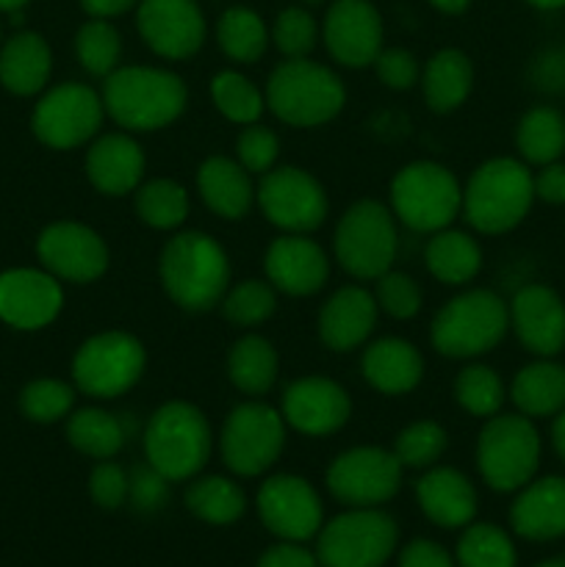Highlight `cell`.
I'll list each match as a JSON object with an SVG mask.
<instances>
[{
    "label": "cell",
    "mask_w": 565,
    "mask_h": 567,
    "mask_svg": "<svg viewBox=\"0 0 565 567\" xmlns=\"http://www.w3.org/2000/svg\"><path fill=\"white\" fill-rule=\"evenodd\" d=\"M266 105L291 127H316L336 120L347 103L343 81L310 59H288L271 70L266 81Z\"/></svg>",
    "instance_id": "cell-3"
},
{
    "label": "cell",
    "mask_w": 565,
    "mask_h": 567,
    "mask_svg": "<svg viewBox=\"0 0 565 567\" xmlns=\"http://www.w3.org/2000/svg\"><path fill=\"white\" fill-rule=\"evenodd\" d=\"M515 144L530 164H554L565 153V116L548 105L526 111L515 127Z\"/></svg>",
    "instance_id": "cell-36"
},
{
    "label": "cell",
    "mask_w": 565,
    "mask_h": 567,
    "mask_svg": "<svg viewBox=\"0 0 565 567\" xmlns=\"http://www.w3.org/2000/svg\"><path fill=\"white\" fill-rule=\"evenodd\" d=\"M28 0H0V11H20Z\"/></svg>",
    "instance_id": "cell-61"
},
{
    "label": "cell",
    "mask_w": 565,
    "mask_h": 567,
    "mask_svg": "<svg viewBox=\"0 0 565 567\" xmlns=\"http://www.w3.org/2000/svg\"><path fill=\"white\" fill-rule=\"evenodd\" d=\"M397 247L399 236L393 210L377 199H360L349 205L332 236L336 260L355 280H377L386 275L397 258Z\"/></svg>",
    "instance_id": "cell-9"
},
{
    "label": "cell",
    "mask_w": 565,
    "mask_h": 567,
    "mask_svg": "<svg viewBox=\"0 0 565 567\" xmlns=\"http://www.w3.org/2000/svg\"><path fill=\"white\" fill-rule=\"evenodd\" d=\"M66 441L81 454L111 460L125 446V424L100 408H81L66 415Z\"/></svg>",
    "instance_id": "cell-35"
},
{
    "label": "cell",
    "mask_w": 565,
    "mask_h": 567,
    "mask_svg": "<svg viewBox=\"0 0 565 567\" xmlns=\"http://www.w3.org/2000/svg\"><path fill=\"white\" fill-rule=\"evenodd\" d=\"M127 498L138 513H158L170 502V480L153 465H136L127 474Z\"/></svg>",
    "instance_id": "cell-50"
},
{
    "label": "cell",
    "mask_w": 565,
    "mask_h": 567,
    "mask_svg": "<svg viewBox=\"0 0 565 567\" xmlns=\"http://www.w3.org/2000/svg\"><path fill=\"white\" fill-rule=\"evenodd\" d=\"M415 498L427 518L441 529L469 526L476 515V491L458 468L438 465L415 482Z\"/></svg>",
    "instance_id": "cell-27"
},
{
    "label": "cell",
    "mask_w": 565,
    "mask_h": 567,
    "mask_svg": "<svg viewBox=\"0 0 565 567\" xmlns=\"http://www.w3.org/2000/svg\"><path fill=\"white\" fill-rule=\"evenodd\" d=\"M535 203V177L515 158H491L471 172L463 188V214L474 230L499 236L524 221Z\"/></svg>",
    "instance_id": "cell-4"
},
{
    "label": "cell",
    "mask_w": 565,
    "mask_h": 567,
    "mask_svg": "<svg viewBox=\"0 0 565 567\" xmlns=\"http://www.w3.org/2000/svg\"><path fill=\"white\" fill-rule=\"evenodd\" d=\"M103 116V94L86 83L66 81L42 94L31 114V131L48 147L75 150L100 131Z\"/></svg>",
    "instance_id": "cell-13"
},
{
    "label": "cell",
    "mask_w": 565,
    "mask_h": 567,
    "mask_svg": "<svg viewBox=\"0 0 565 567\" xmlns=\"http://www.w3.org/2000/svg\"><path fill=\"white\" fill-rule=\"evenodd\" d=\"M454 399L465 413L476 415V419H491L504 404V382L491 365H465L454 377Z\"/></svg>",
    "instance_id": "cell-43"
},
{
    "label": "cell",
    "mask_w": 565,
    "mask_h": 567,
    "mask_svg": "<svg viewBox=\"0 0 565 567\" xmlns=\"http://www.w3.org/2000/svg\"><path fill=\"white\" fill-rule=\"evenodd\" d=\"M37 255L55 280L86 286L109 269V247L92 227L81 221H55L37 238Z\"/></svg>",
    "instance_id": "cell-17"
},
{
    "label": "cell",
    "mask_w": 565,
    "mask_h": 567,
    "mask_svg": "<svg viewBox=\"0 0 565 567\" xmlns=\"http://www.w3.org/2000/svg\"><path fill=\"white\" fill-rule=\"evenodd\" d=\"M374 293L360 286H343L319 310V338L327 349L343 354L363 347L377 324Z\"/></svg>",
    "instance_id": "cell-24"
},
{
    "label": "cell",
    "mask_w": 565,
    "mask_h": 567,
    "mask_svg": "<svg viewBox=\"0 0 565 567\" xmlns=\"http://www.w3.org/2000/svg\"><path fill=\"white\" fill-rule=\"evenodd\" d=\"M75 55L83 70L94 78H109L120 66L122 39L109 20L92 17L75 33Z\"/></svg>",
    "instance_id": "cell-42"
},
{
    "label": "cell",
    "mask_w": 565,
    "mask_h": 567,
    "mask_svg": "<svg viewBox=\"0 0 565 567\" xmlns=\"http://www.w3.org/2000/svg\"><path fill=\"white\" fill-rule=\"evenodd\" d=\"M197 188L203 203L222 219H244L255 203V186L249 172L238 161L210 155L197 172Z\"/></svg>",
    "instance_id": "cell-29"
},
{
    "label": "cell",
    "mask_w": 565,
    "mask_h": 567,
    "mask_svg": "<svg viewBox=\"0 0 565 567\" xmlns=\"http://www.w3.org/2000/svg\"><path fill=\"white\" fill-rule=\"evenodd\" d=\"M216 39H219V48L227 59L238 61V64H255L266 53L269 31L253 9L233 6L219 17Z\"/></svg>",
    "instance_id": "cell-38"
},
{
    "label": "cell",
    "mask_w": 565,
    "mask_h": 567,
    "mask_svg": "<svg viewBox=\"0 0 565 567\" xmlns=\"http://www.w3.org/2000/svg\"><path fill=\"white\" fill-rule=\"evenodd\" d=\"M474 86V66L463 50H438L421 72V92L435 114H449L469 100Z\"/></svg>",
    "instance_id": "cell-31"
},
{
    "label": "cell",
    "mask_w": 565,
    "mask_h": 567,
    "mask_svg": "<svg viewBox=\"0 0 565 567\" xmlns=\"http://www.w3.org/2000/svg\"><path fill=\"white\" fill-rule=\"evenodd\" d=\"M147 352L131 332L105 330L78 347L72 358V380L92 399H116L131 391L144 374Z\"/></svg>",
    "instance_id": "cell-11"
},
{
    "label": "cell",
    "mask_w": 565,
    "mask_h": 567,
    "mask_svg": "<svg viewBox=\"0 0 565 567\" xmlns=\"http://www.w3.org/2000/svg\"><path fill=\"white\" fill-rule=\"evenodd\" d=\"M377 78L382 86L393 89V92H404L419 81V61L410 50L404 48H382L380 55L374 59Z\"/></svg>",
    "instance_id": "cell-51"
},
{
    "label": "cell",
    "mask_w": 565,
    "mask_h": 567,
    "mask_svg": "<svg viewBox=\"0 0 565 567\" xmlns=\"http://www.w3.org/2000/svg\"><path fill=\"white\" fill-rule=\"evenodd\" d=\"M277 288L264 280H242L238 286L227 288L219 308L230 324L255 327L264 324L277 310Z\"/></svg>",
    "instance_id": "cell-44"
},
{
    "label": "cell",
    "mask_w": 565,
    "mask_h": 567,
    "mask_svg": "<svg viewBox=\"0 0 565 567\" xmlns=\"http://www.w3.org/2000/svg\"><path fill=\"white\" fill-rule=\"evenodd\" d=\"M438 11H446V14H460V11L469 9L471 0H430Z\"/></svg>",
    "instance_id": "cell-59"
},
{
    "label": "cell",
    "mask_w": 565,
    "mask_h": 567,
    "mask_svg": "<svg viewBox=\"0 0 565 567\" xmlns=\"http://www.w3.org/2000/svg\"><path fill=\"white\" fill-rule=\"evenodd\" d=\"M186 83L161 66H116L103 83L105 114L131 133L161 131L186 109Z\"/></svg>",
    "instance_id": "cell-2"
},
{
    "label": "cell",
    "mask_w": 565,
    "mask_h": 567,
    "mask_svg": "<svg viewBox=\"0 0 565 567\" xmlns=\"http://www.w3.org/2000/svg\"><path fill=\"white\" fill-rule=\"evenodd\" d=\"M75 408V388L61 380H33L22 388L20 410L28 421L55 424Z\"/></svg>",
    "instance_id": "cell-46"
},
{
    "label": "cell",
    "mask_w": 565,
    "mask_h": 567,
    "mask_svg": "<svg viewBox=\"0 0 565 567\" xmlns=\"http://www.w3.org/2000/svg\"><path fill=\"white\" fill-rule=\"evenodd\" d=\"M89 493H92V498L97 507H103V509L122 507L127 498L125 468L116 463H109V460H103V463L92 471V476H89Z\"/></svg>",
    "instance_id": "cell-52"
},
{
    "label": "cell",
    "mask_w": 565,
    "mask_h": 567,
    "mask_svg": "<svg viewBox=\"0 0 565 567\" xmlns=\"http://www.w3.org/2000/svg\"><path fill=\"white\" fill-rule=\"evenodd\" d=\"M463 208V188L446 166L435 161H413L391 181V210L415 233H438L454 221Z\"/></svg>",
    "instance_id": "cell-8"
},
{
    "label": "cell",
    "mask_w": 565,
    "mask_h": 567,
    "mask_svg": "<svg viewBox=\"0 0 565 567\" xmlns=\"http://www.w3.org/2000/svg\"><path fill=\"white\" fill-rule=\"evenodd\" d=\"M61 308L64 291L50 271L9 269L0 275V321L14 330H42Z\"/></svg>",
    "instance_id": "cell-20"
},
{
    "label": "cell",
    "mask_w": 565,
    "mask_h": 567,
    "mask_svg": "<svg viewBox=\"0 0 565 567\" xmlns=\"http://www.w3.org/2000/svg\"><path fill=\"white\" fill-rule=\"evenodd\" d=\"M138 33L155 55L192 59L205 42V17L194 0H138Z\"/></svg>",
    "instance_id": "cell-18"
},
{
    "label": "cell",
    "mask_w": 565,
    "mask_h": 567,
    "mask_svg": "<svg viewBox=\"0 0 565 567\" xmlns=\"http://www.w3.org/2000/svg\"><path fill=\"white\" fill-rule=\"evenodd\" d=\"M136 216L155 230H175L188 216V192L170 177L142 183L136 188Z\"/></svg>",
    "instance_id": "cell-39"
},
{
    "label": "cell",
    "mask_w": 565,
    "mask_h": 567,
    "mask_svg": "<svg viewBox=\"0 0 565 567\" xmlns=\"http://www.w3.org/2000/svg\"><path fill=\"white\" fill-rule=\"evenodd\" d=\"M214 449V432L199 408L188 402H166L150 415L144 430V457L170 482L194 480Z\"/></svg>",
    "instance_id": "cell-5"
},
{
    "label": "cell",
    "mask_w": 565,
    "mask_h": 567,
    "mask_svg": "<svg viewBox=\"0 0 565 567\" xmlns=\"http://www.w3.org/2000/svg\"><path fill=\"white\" fill-rule=\"evenodd\" d=\"M537 567H565L563 559H548V563H541Z\"/></svg>",
    "instance_id": "cell-62"
},
{
    "label": "cell",
    "mask_w": 565,
    "mask_h": 567,
    "mask_svg": "<svg viewBox=\"0 0 565 567\" xmlns=\"http://www.w3.org/2000/svg\"><path fill=\"white\" fill-rule=\"evenodd\" d=\"M510 526L518 537L535 543L565 537V480L543 476L526 482L510 507Z\"/></svg>",
    "instance_id": "cell-26"
},
{
    "label": "cell",
    "mask_w": 565,
    "mask_h": 567,
    "mask_svg": "<svg viewBox=\"0 0 565 567\" xmlns=\"http://www.w3.org/2000/svg\"><path fill=\"white\" fill-rule=\"evenodd\" d=\"M316 537L321 567H382L397 548L399 529L377 507H352L327 520Z\"/></svg>",
    "instance_id": "cell-10"
},
{
    "label": "cell",
    "mask_w": 565,
    "mask_h": 567,
    "mask_svg": "<svg viewBox=\"0 0 565 567\" xmlns=\"http://www.w3.org/2000/svg\"><path fill=\"white\" fill-rule=\"evenodd\" d=\"M552 446L557 457L565 463V410H559L552 421Z\"/></svg>",
    "instance_id": "cell-58"
},
{
    "label": "cell",
    "mask_w": 565,
    "mask_h": 567,
    "mask_svg": "<svg viewBox=\"0 0 565 567\" xmlns=\"http://www.w3.org/2000/svg\"><path fill=\"white\" fill-rule=\"evenodd\" d=\"M186 509L210 526L236 524L247 509V496L227 476H199L186 491Z\"/></svg>",
    "instance_id": "cell-37"
},
{
    "label": "cell",
    "mask_w": 565,
    "mask_h": 567,
    "mask_svg": "<svg viewBox=\"0 0 565 567\" xmlns=\"http://www.w3.org/2000/svg\"><path fill=\"white\" fill-rule=\"evenodd\" d=\"M402 471L397 454L388 449H347L327 468V491L347 507H380L399 493Z\"/></svg>",
    "instance_id": "cell-15"
},
{
    "label": "cell",
    "mask_w": 565,
    "mask_h": 567,
    "mask_svg": "<svg viewBox=\"0 0 565 567\" xmlns=\"http://www.w3.org/2000/svg\"><path fill=\"white\" fill-rule=\"evenodd\" d=\"M321 37L338 64L363 70L382 50V17L369 0H336L327 9Z\"/></svg>",
    "instance_id": "cell-19"
},
{
    "label": "cell",
    "mask_w": 565,
    "mask_h": 567,
    "mask_svg": "<svg viewBox=\"0 0 565 567\" xmlns=\"http://www.w3.org/2000/svg\"><path fill=\"white\" fill-rule=\"evenodd\" d=\"M510 330V308L499 293L471 288L449 299L430 327L432 349L443 358H480L496 349Z\"/></svg>",
    "instance_id": "cell-6"
},
{
    "label": "cell",
    "mask_w": 565,
    "mask_h": 567,
    "mask_svg": "<svg viewBox=\"0 0 565 567\" xmlns=\"http://www.w3.org/2000/svg\"><path fill=\"white\" fill-rule=\"evenodd\" d=\"M258 515L266 529L280 540L305 543L325 526V507L308 480L297 474H277L260 485Z\"/></svg>",
    "instance_id": "cell-16"
},
{
    "label": "cell",
    "mask_w": 565,
    "mask_h": 567,
    "mask_svg": "<svg viewBox=\"0 0 565 567\" xmlns=\"http://www.w3.org/2000/svg\"><path fill=\"white\" fill-rule=\"evenodd\" d=\"M210 100L225 120L236 125H253L266 109V97L247 75L236 70H222L210 78Z\"/></svg>",
    "instance_id": "cell-40"
},
{
    "label": "cell",
    "mask_w": 565,
    "mask_h": 567,
    "mask_svg": "<svg viewBox=\"0 0 565 567\" xmlns=\"http://www.w3.org/2000/svg\"><path fill=\"white\" fill-rule=\"evenodd\" d=\"M255 203L282 233H305V236L325 225L330 208L325 186L299 166H275L260 175Z\"/></svg>",
    "instance_id": "cell-14"
},
{
    "label": "cell",
    "mask_w": 565,
    "mask_h": 567,
    "mask_svg": "<svg viewBox=\"0 0 565 567\" xmlns=\"http://www.w3.org/2000/svg\"><path fill=\"white\" fill-rule=\"evenodd\" d=\"M541 465V435L526 415H491L476 437V471L496 493L521 491Z\"/></svg>",
    "instance_id": "cell-7"
},
{
    "label": "cell",
    "mask_w": 565,
    "mask_h": 567,
    "mask_svg": "<svg viewBox=\"0 0 565 567\" xmlns=\"http://www.w3.org/2000/svg\"><path fill=\"white\" fill-rule=\"evenodd\" d=\"M424 264L435 280L446 286H465L474 280L482 269V249L476 238L463 230H443L432 233L424 249Z\"/></svg>",
    "instance_id": "cell-33"
},
{
    "label": "cell",
    "mask_w": 565,
    "mask_h": 567,
    "mask_svg": "<svg viewBox=\"0 0 565 567\" xmlns=\"http://www.w3.org/2000/svg\"><path fill=\"white\" fill-rule=\"evenodd\" d=\"M161 286L183 310L205 313L216 308L230 288V260L208 233H177L161 249Z\"/></svg>",
    "instance_id": "cell-1"
},
{
    "label": "cell",
    "mask_w": 565,
    "mask_h": 567,
    "mask_svg": "<svg viewBox=\"0 0 565 567\" xmlns=\"http://www.w3.org/2000/svg\"><path fill=\"white\" fill-rule=\"evenodd\" d=\"M236 155L238 164L249 172V175H266L269 169H275L277 155H280V138L269 127L253 125L244 127L236 138Z\"/></svg>",
    "instance_id": "cell-49"
},
{
    "label": "cell",
    "mask_w": 565,
    "mask_h": 567,
    "mask_svg": "<svg viewBox=\"0 0 565 567\" xmlns=\"http://www.w3.org/2000/svg\"><path fill=\"white\" fill-rule=\"evenodd\" d=\"M280 374L277 349L264 336H244L227 354V377L247 396L258 399L275 388Z\"/></svg>",
    "instance_id": "cell-34"
},
{
    "label": "cell",
    "mask_w": 565,
    "mask_h": 567,
    "mask_svg": "<svg viewBox=\"0 0 565 567\" xmlns=\"http://www.w3.org/2000/svg\"><path fill=\"white\" fill-rule=\"evenodd\" d=\"M316 39H319L316 20L299 6L282 9L271 25V42L286 59H308L310 50L316 48Z\"/></svg>",
    "instance_id": "cell-47"
},
{
    "label": "cell",
    "mask_w": 565,
    "mask_h": 567,
    "mask_svg": "<svg viewBox=\"0 0 565 567\" xmlns=\"http://www.w3.org/2000/svg\"><path fill=\"white\" fill-rule=\"evenodd\" d=\"M266 277L277 291L288 297H310L321 291L330 277V260L325 249L305 233H286L266 249Z\"/></svg>",
    "instance_id": "cell-22"
},
{
    "label": "cell",
    "mask_w": 565,
    "mask_h": 567,
    "mask_svg": "<svg viewBox=\"0 0 565 567\" xmlns=\"http://www.w3.org/2000/svg\"><path fill=\"white\" fill-rule=\"evenodd\" d=\"M374 299L377 308L382 313H388L391 319H413L415 313L421 310V288L419 282L413 280L404 271H391L388 269L386 275H380L374 280Z\"/></svg>",
    "instance_id": "cell-48"
},
{
    "label": "cell",
    "mask_w": 565,
    "mask_h": 567,
    "mask_svg": "<svg viewBox=\"0 0 565 567\" xmlns=\"http://www.w3.org/2000/svg\"><path fill=\"white\" fill-rule=\"evenodd\" d=\"M286 449V419L264 402H244L227 413L219 452L236 476H260Z\"/></svg>",
    "instance_id": "cell-12"
},
{
    "label": "cell",
    "mask_w": 565,
    "mask_h": 567,
    "mask_svg": "<svg viewBox=\"0 0 565 567\" xmlns=\"http://www.w3.org/2000/svg\"><path fill=\"white\" fill-rule=\"evenodd\" d=\"M535 197L548 205H565V164H546L535 177Z\"/></svg>",
    "instance_id": "cell-56"
},
{
    "label": "cell",
    "mask_w": 565,
    "mask_h": 567,
    "mask_svg": "<svg viewBox=\"0 0 565 567\" xmlns=\"http://www.w3.org/2000/svg\"><path fill=\"white\" fill-rule=\"evenodd\" d=\"M530 83L537 92L565 94V44L563 48H548L535 55L530 66Z\"/></svg>",
    "instance_id": "cell-53"
},
{
    "label": "cell",
    "mask_w": 565,
    "mask_h": 567,
    "mask_svg": "<svg viewBox=\"0 0 565 567\" xmlns=\"http://www.w3.org/2000/svg\"><path fill=\"white\" fill-rule=\"evenodd\" d=\"M50 70H53V53L39 33H14L0 50V83L11 94L31 97V94L42 92Z\"/></svg>",
    "instance_id": "cell-30"
},
{
    "label": "cell",
    "mask_w": 565,
    "mask_h": 567,
    "mask_svg": "<svg viewBox=\"0 0 565 567\" xmlns=\"http://www.w3.org/2000/svg\"><path fill=\"white\" fill-rule=\"evenodd\" d=\"M363 380L386 396L410 393L424 377V358L404 338H380L369 343L360 358Z\"/></svg>",
    "instance_id": "cell-28"
},
{
    "label": "cell",
    "mask_w": 565,
    "mask_h": 567,
    "mask_svg": "<svg viewBox=\"0 0 565 567\" xmlns=\"http://www.w3.org/2000/svg\"><path fill=\"white\" fill-rule=\"evenodd\" d=\"M526 3L537 6V9H563L565 0H526Z\"/></svg>",
    "instance_id": "cell-60"
},
{
    "label": "cell",
    "mask_w": 565,
    "mask_h": 567,
    "mask_svg": "<svg viewBox=\"0 0 565 567\" xmlns=\"http://www.w3.org/2000/svg\"><path fill=\"white\" fill-rule=\"evenodd\" d=\"M138 0H81L83 11L89 17H97V20H111V17L125 14L127 9H133Z\"/></svg>",
    "instance_id": "cell-57"
},
{
    "label": "cell",
    "mask_w": 565,
    "mask_h": 567,
    "mask_svg": "<svg viewBox=\"0 0 565 567\" xmlns=\"http://www.w3.org/2000/svg\"><path fill=\"white\" fill-rule=\"evenodd\" d=\"M458 567H515L513 540L496 524H469L458 543Z\"/></svg>",
    "instance_id": "cell-41"
},
{
    "label": "cell",
    "mask_w": 565,
    "mask_h": 567,
    "mask_svg": "<svg viewBox=\"0 0 565 567\" xmlns=\"http://www.w3.org/2000/svg\"><path fill=\"white\" fill-rule=\"evenodd\" d=\"M255 567H319V557H314L302 543L282 540L277 546L266 548Z\"/></svg>",
    "instance_id": "cell-54"
},
{
    "label": "cell",
    "mask_w": 565,
    "mask_h": 567,
    "mask_svg": "<svg viewBox=\"0 0 565 567\" xmlns=\"http://www.w3.org/2000/svg\"><path fill=\"white\" fill-rule=\"evenodd\" d=\"M349 415L352 399L327 377H302L282 391V419L302 435H332L347 424Z\"/></svg>",
    "instance_id": "cell-21"
},
{
    "label": "cell",
    "mask_w": 565,
    "mask_h": 567,
    "mask_svg": "<svg viewBox=\"0 0 565 567\" xmlns=\"http://www.w3.org/2000/svg\"><path fill=\"white\" fill-rule=\"evenodd\" d=\"M308 3H319V0H308Z\"/></svg>",
    "instance_id": "cell-63"
},
{
    "label": "cell",
    "mask_w": 565,
    "mask_h": 567,
    "mask_svg": "<svg viewBox=\"0 0 565 567\" xmlns=\"http://www.w3.org/2000/svg\"><path fill=\"white\" fill-rule=\"evenodd\" d=\"M510 399L526 419H548L565 410V365L543 358L524 365L510 385Z\"/></svg>",
    "instance_id": "cell-32"
},
{
    "label": "cell",
    "mask_w": 565,
    "mask_h": 567,
    "mask_svg": "<svg viewBox=\"0 0 565 567\" xmlns=\"http://www.w3.org/2000/svg\"><path fill=\"white\" fill-rule=\"evenodd\" d=\"M399 567H458V563L438 543L413 540L399 554Z\"/></svg>",
    "instance_id": "cell-55"
},
{
    "label": "cell",
    "mask_w": 565,
    "mask_h": 567,
    "mask_svg": "<svg viewBox=\"0 0 565 567\" xmlns=\"http://www.w3.org/2000/svg\"><path fill=\"white\" fill-rule=\"evenodd\" d=\"M449 437L438 421H413L393 441V454L402 468H432L446 452Z\"/></svg>",
    "instance_id": "cell-45"
},
{
    "label": "cell",
    "mask_w": 565,
    "mask_h": 567,
    "mask_svg": "<svg viewBox=\"0 0 565 567\" xmlns=\"http://www.w3.org/2000/svg\"><path fill=\"white\" fill-rule=\"evenodd\" d=\"M142 147L133 136L125 133H105L89 147L86 175L89 183L105 197H125L142 186L144 177Z\"/></svg>",
    "instance_id": "cell-25"
},
{
    "label": "cell",
    "mask_w": 565,
    "mask_h": 567,
    "mask_svg": "<svg viewBox=\"0 0 565 567\" xmlns=\"http://www.w3.org/2000/svg\"><path fill=\"white\" fill-rule=\"evenodd\" d=\"M510 327L537 358H554L565 349V302L548 286H524L513 297Z\"/></svg>",
    "instance_id": "cell-23"
}]
</instances>
